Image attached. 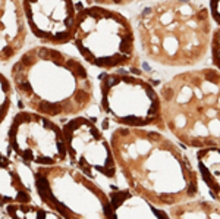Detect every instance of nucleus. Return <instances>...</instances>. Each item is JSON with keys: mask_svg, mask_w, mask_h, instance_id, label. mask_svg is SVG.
<instances>
[{"mask_svg": "<svg viewBox=\"0 0 220 219\" xmlns=\"http://www.w3.org/2000/svg\"><path fill=\"white\" fill-rule=\"evenodd\" d=\"M138 31L151 57L188 63L205 52L211 26L205 8L191 0H164L144 8Z\"/></svg>", "mask_w": 220, "mask_h": 219, "instance_id": "f257e3e1", "label": "nucleus"}, {"mask_svg": "<svg viewBox=\"0 0 220 219\" xmlns=\"http://www.w3.org/2000/svg\"><path fill=\"white\" fill-rule=\"evenodd\" d=\"M74 40L85 59L101 68L128 62L134 55V33L123 15L104 8L78 12Z\"/></svg>", "mask_w": 220, "mask_h": 219, "instance_id": "f03ea898", "label": "nucleus"}, {"mask_svg": "<svg viewBox=\"0 0 220 219\" xmlns=\"http://www.w3.org/2000/svg\"><path fill=\"white\" fill-rule=\"evenodd\" d=\"M24 9L37 37L53 43L74 37L78 13L72 0H24Z\"/></svg>", "mask_w": 220, "mask_h": 219, "instance_id": "7ed1b4c3", "label": "nucleus"}, {"mask_svg": "<svg viewBox=\"0 0 220 219\" xmlns=\"http://www.w3.org/2000/svg\"><path fill=\"white\" fill-rule=\"evenodd\" d=\"M25 9L19 0H2V55L3 60L10 59L22 47L25 38L24 24Z\"/></svg>", "mask_w": 220, "mask_h": 219, "instance_id": "20e7f679", "label": "nucleus"}, {"mask_svg": "<svg viewBox=\"0 0 220 219\" xmlns=\"http://www.w3.org/2000/svg\"><path fill=\"white\" fill-rule=\"evenodd\" d=\"M210 10L213 19L220 25V0H210Z\"/></svg>", "mask_w": 220, "mask_h": 219, "instance_id": "39448f33", "label": "nucleus"}, {"mask_svg": "<svg viewBox=\"0 0 220 219\" xmlns=\"http://www.w3.org/2000/svg\"><path fill=\"white\" fill-rule=\"evenodd\" d=\"M94 2H98V3H113V4H123V3H129V2H134V0H94Z\"/></svg>", "mask_w": 220, "mask_h": 219, "instance_id": "423d86ee", "label": "nucleus"}]
</instances>
